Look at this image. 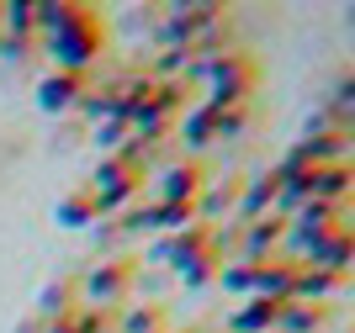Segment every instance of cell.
<instances>
[{
    "label": "cell",
    "instance_id": "7402d4cb",
    "mask_svg": "<svg viewBox=\"0 0 355 333\" xmlns=\"http://www.w3.org/2000/svg\"><path fill=\"white\" fill-rule=\"evenodd\" d=\"M196 222V206H164L154 201V233H180V228H191Z\"/></svg>",
    "mask_w": 355,
    "mask_h": 333
},
{
    "label": "cell",
    "instance_id": "8fae6325",
    "mask_svg": "<svg viewBox=\"0 0 355 333\" xmlns=\"http://www.w3.org/2000/svg\"><path fill=\"white\" fill-rule=\"evenodd\" d=\"M350 291V276L340 270H318V264H297V280H292V302H329Z\"/></svg>",
    "mask_w": 355,
    "mask_h": 333
},
{
    "label": "cell",
    "instance_id": "8992f818",
    "mask_svg": "<svg viewBox=\"0 0 355 333\" xmlns=\"http://www.w3.org/2000/svg\"><path fill=\"white\" fill-rule=\"evenodd\" d=\"M286 260H292V264H318V270H340V276H350V264H355V228L318 233V238H308V244H297Z\"/></svg>",
    "mask_w": 355,
    "mask_h": 333
},
{
    "label": "cell",
    "instance_id": "5bb4252c",
    "mask_svg": "<svg viewBox=\"0 0 355 333\" xmlns=\"http://www.w3.org/2000/svg\"><path fill=\"white\" fill-rule=\"evenodd\" d=\"M53 222H59V228H96V222H101V206H96L90 186L64 190V196H59V206H53Z\"/></svg>",
    "mask_w": 355,
    "mask_h": 333
},
{
    "label": "cell",
    "instance_id": "30bf717a",
    "mask_svg": "<svg viewBox=\"0 0 355 333\" xmlns=\"http://www.w3.org/2000/svg\"><path fill=\"white\" fill-rule=\"evenodd\" d=\"M218 111L223 106H212L207 96H202V101H186V111L175 116V138L180 143H186V154H202V148H212V122H218Z\"/></svg>",
    "mask_w": 355,
    "mask_h": 333
},
{
    "label": "cell",
    "instance_id": "3957f363",
    "mask_svg": "<svg viewBox=\"0 0 355 333\" xmlns=\"http://www.w3.org/2000/svg\"><path fill=\"white\" fill-rule=\"evenodd\" d=\"M207 101L212 106H234V101H254V85H260V69H254L250 53H239V48H223V53L207 58Z\"/></svg>",
    "mask_w": 355,
    "mask_h": 333
},
{
    "label": "cell",
    "instance_id": "603a6c76",
    "mask_svg": "<svg viewBox=\"0 0 355 333\" xmlns=\"http://www.w3.org/2000/svg\"><path fill=\"white\" fill-rule=\"evenodd\" d=\"M90 143L101 148V154H117V148L128 143V122H96V132H90Z\"/></svg>",
    "mask_w": 355,
    "mask_h": 333
},
{
    "label": "cell",
    "instance_id": "277c9868",
    "mask_svg": "<svg viewBox=\"0 0 355 333\" xmlns=\"http://www.w3.org/2000/svg\"><path fill=\"white\" fill-rule=\"evenodd\" d=\"M202 186H207V164L180 154V159H164L159 170L148 174L144 190H148V201H164V206H196Z\"/></svg>",
    "mask_w": 355,
    "mask_h": 333
},
{
    "label": "cell",
    "instance_id": "5b68a950",
    "mask_svg": "<svg viewBox=\"0 0 355 333\" xmlns=\"http://www.w3.org/2000/svg\"><path fill=\"white\" fill-rule=\"evenodd\" d=\"M228 21L223 6H170L159 16V48H196Z\"/></svg>",
    "mask_w": 355,
    "mask_h": 333
},
{
    "label": "cell",
    "instance_id": "ac0fdd59",
    "mask_svg": "<svg viewBox=\"0 0 355 333\" xmlns=\"http://www.w3.org/2000/svg\"><path fill=\"white\" fill-rule=\"evenodd\" d=\"M74 307H80V296H74V280H48V286L37 291V307H32V312H37L43 323H59L64 312H74Z\"/></svg>",
    "mask_w": 355,
    "mask_h": 333
},
{
    "label": "cell",
    "instance_id": "52a82bcc",
    "mask_svg": "<svg viewBox=\"0 0 355 333\" xmlns=\"http://www.w3.org/2000/svg\"><path fill=\"white\" fill-rule=\"evenodd\" d=\"M286 244V217H254V222H244L239 228V260L244 264H266V260H276V249Z\"/></svg>",
    "mask_w": 355,
    "mask_h": 333
},
{
    "label": "cell",
    "instance_id": "7c38bea8",
    "mask_svg": "<svg viewBox=\"0 0 355 333\" xmlns=\"http://www.w3.org/2000/svg\"><path fill=\"white\" fill-rule=\"evenodd\" d=\"M292 280H297V264L292 260H266L254 264V280H250V296H266V302H292Z\"/></svg>",
    "mask_w": 355,
    "mask_h": 333
},
{
    "label": "cell",
    "instance_id": "cb8c5ba5",
    "mask_svg": "<svg viewBox=\"0 0 355 333\" xmlns=\"http://www.w3.org/2000/svg\"><path fill=\"white\" fill-rule=\"evenodd\" d=\"M16 333H43V318H37V312H32V318H21V323H16Z\"/></svg>",
    "mask_w": 355,
    "mask_h": 333
},
{
    "label": "cell",
    "instance_id": "ba28073f",
    "mask_svg": "<svg viewBox=\"0 0 355 333\" xmlns=\"http://www.w3.org/2000/svg\"><path fill=\"white\" fill-rule=\"evenodd\" d=\"M85 90H90V74H59V69H48L32 96H37V106H43L48 116H64V111H74V106L85 101Z\"/></svg>",
    "mask_w": 355,
    "mask_h": 333
},
{
    "label": "cell",
    "instance_id": "4fadbf2b",
    "mask_svg": "<svg viewBox=\"0 0 355 333\" xmlns=\"http://www.w3.org/2000/svg\"><path fill=\"white\" fill-rule=\"evenodd\" d=\"M286 302H266V296H244L239 312L228 318V333H276Z\"/></svg>",
    "mask_w": 355,
    "mask_h": 333
},
{
    "label": "cell",
    "instance_id": "d6986e66",
    "mask_svg": "<svg viewBox=\"0 0 355 333\" xmlns=\"http://www.w3.org/2000/svg\"><path fill=\"white\" fill-rule=\"evenodd\" d=\"M0 37H11V43H37L32 0H6V6H0Z\"/></svg>",
    "mask_w": 355,
    "mask_h": 333
},
{
    "label": "cell",
    "instance_id": "9c48e42d",
    "mask_svg": "<svg viewBox=\"0 0 355 333\" xmlns=\"http://www.w3.org/2000/svg\"><path fill=\"white\" fill-rule=\"evenodd\" d=\"M276 196H282V170L266 164L260 174L244 180V196H239V217L234 222H254V217H270L276 212Z\"/></svg>",
    "mask_w": 355,
    "mask_h": 333
},
{
    "label": "cell",
    "instance_id": "44dd1931",
    "mask_svg": "<svg viewBox=\"0 0 355 333\" xmlns=\"http://www.w3.org/2000/svg\"><path fill=\"white\" fill-rule=\"evenodd\" d=\"M250 280H254V264H244V260H223V270H218V286L228 291V296H250Z\"/></svg>",
    "mask_w": 355,
    "mask_h": 333
},
{
    "label": "cell",
    "instance_id": "ffe728a7",
    "mask_svg": "<svg viewBox=\"0 0 355 333\" xmlns=\"http://www.w3.org/2000/svg\"><path fill=\"white\" fill-rule=\"evenodd\" d=\"M254 122V101H234V106H223L218 122H212V143H239L244 132H250Z\"/></svg>",
    "mask_w": 355,
    "mask_h": 333
},
{
    "label": "cell",
    "instance_id": "d4e9b609",
    "mask_svg": "<svg viewBox=\"0 0 355 333\" xmlns=\"http://www.w3.org/2000/svg\"><path fill=\"white\" fill-rule=\"evenodd\" d=\"M164 333H186V328H164Z\"/></svg>",
    "mask_w": 355,
    "mask_h": 333
},
{
    "label": "cell",
    "instance_id": "e0dca14e",
    "mask_svg": "<svg viewBox=\"0 0 355 333\" xmlns=\"http://www.w3.org/2000/svg\"><path fill=\"white\" fill-rule=\"evenodd\" d=\"M175 270V280L186 291H202V286H218V270H223V254H212V244L202 249V254H191V260H180V264H170Z\"/></svg>",
    "mask_w": 355,
    "mask_h": 333
},
{
    "label": "cell",
    "instance_id": "2e32d148",
    "mask_svg": "<svg viewBox=\"0 0 355 333\" xmlns=\"http://www.w3.org/2000/svg\"><path fill=\"white\" fill-rule=\"evenodd\" d=\"M164 307L159 302H133V307H117L112 312V333H164Z\"/></svg>",
    "mask_w": 355,
    "mask_h": 333
},
{
    "label": "cell",
    "instance_id": "7a4b0ae2",
    "mask_svg": "<svg viewBox=\"0 0 355 333\" xmlns=\"http://www.w3.org/2000/svg\"><path fill=\"white\" fill-rule=\"evenodd\" d=\"M133 270H138V264L128 260V254H117V260H96L90 270H80V276H74V296H80V307L117 312V307L128 302V291H133Z\"/></svg>",
    "mask_w": 355,
    "mask_h": 333
},
{
    "label": "cell",
    "instance_id": "9a60e30c",
    "mask_svg": "<svg viewBox=\"0 0 355 333\" xmlns=\"http://www.w3.org/2000/svg\"><path fill=\"white\" fill-rule=\"evenodd\" d=\"M334 323V307L329 302H286L276 333H324Z\"/></svg>",
    "mask_w": 355,
    "mask_h": 333
},
{
    "label": "cell",
    "instance_id": "6da1fadb",
    "mask_svg": "<svg viewBox=\"0 0 355 333\" xmlns=\"http://www.w3.org/2000/svg\"><path fill=\"white\" fill-rule=\"evenodd\" d=\"M43 48H48V64H53L59 74H90V69H96V58H101V48H106L101 11H90L85 21H74V27L43 37Z\"/></svg>",
    "mask_w": 355,
    "mask_h": 333
}]
</instances>
